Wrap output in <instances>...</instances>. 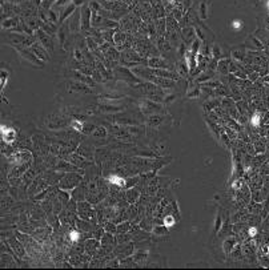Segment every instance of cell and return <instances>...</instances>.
<instances>
[{
	"instance_id": "obj_1",
	"label": "cell",
	"mask_w": 269,
	"mask_h": 270,
	"mask_svg": "<svg viewBox=\"0 0 269 270\" xmlns=\"http://www.w3.org/2000/svg\"><path fill=\"white\" fill-rule=\"evenodd\" d=\"M0 133H2V139L5 141V143H14L16 139V130L11 127H5L4 124H2L0 127Z\"/></svg>"
},
{
	"instance_id": "obj_2",
	"label": "cell",
	"mask_w": 269,
	"mask_h": 270,
	"mask_svg": "<svg viewBox=\"0 0 269 270\" xmlns=\"http://www.w3.org/2000/svg\"><path fill=\"white\" fill-rule=\"evenodd\" d=\"M15 48H16V51L20 53V56L23 57V59H27L28 60V63L35 64V65H39V64H40V59L36 56V55H32L30 51L23 49V48H19V47H15Z\"/></svg>"
},
{
	"instance_id": "obj_3",
	"label": "cell",
	"mask_w": 269,
	"mask_h": 270,
	"mask_svg": "<svg viewBox=\"0 0 269 270\" xmlns=\"http://www.w3.org/2000/svg\"><path fill=\"white\" fill-rule=\"evenodd\" d=\"M31 48H32V51H33V53L36 55V56L39 57L40 60H43V61H47V60H49V56H48L46 48H44L43 46H40L39 43H33Z\"/></svg>"
},
{
	"instance_id": "obj_4",
	"label": "cell",
	"mask_w": 269,
	"mask_h": 270,
	"mask_svg": "<svg viewBox=\"0 0 269 270\" xmlns=\"http://www.w3.org/2000/svg\"><path fill=\"white\" fill-rule=\"evenodd\" d=\"M107 180L111 182V184L117 185V186H125L127 185L125 180H124L123 177H120V176H117V174H109L107 177Z\"/></svg>"
},
{
	"instance_id": "obj_5",
	"label": "cell",
	"mask_w": 269,
	"mask_h": 270,
	"mask_svg": "<svg viewBox=\"0 0 269 270\" xmlns=\"http://www.w3.org/2000/svg\"><path fill=\"white\" fill-rule=\"evenodd\" d=\"M75 8H76V4L75 3H72V4H69L68 7L65 8V11H64V14H62V16H60V21H63L64 19H67L69 15L72 14L73 11H75Z\"/></svg>"
},
{
	"instance_id": "obj_6",
	"label": "cell",
	"mask_w": 269,
	"mask_h": 270,
	"mask_svg": "<svg viewBox=\"0 0 269 270\" xmlns=\"http://www.w3.org/2000/svg\"><path fill=\"white\" fill-rule=\"evenodd\" d=\"M175 224H176V220H175L173 216H171V214L164 218V226L165 228H172V226H175Z\"/></svg>"
},
{
	"instance_id": "obj_7",
	"label": "cell",
	"mask_w": 269,
	"mask_h": 270,
	"mask_svg": "<svg viewBox=\"0 0 269 270\" xmlns=\"http://www.w3.org/2000/svg\"><path fill=\"white\" fill-rule=\"evenodd\" d=\"M72 128L75 130H78V132H81L83 130V128H84V123L83 121H80V120H72Z\"/></svg>"
},
{
	"instance_id": "obj_8",
	"label": "cell",
	"mask_w": 269,
	"mask_h": 270,
	"mask_svg": "<svg viewBox=\"0 0 269 270\" xmlns=\"http://www.w3.org/2000/svg\"><path fill=\"white\" fill-rule=\"evenodd\" d=\"M260 123H261V116H260V113L256 112V113L252 116V118H251V124L253 125V127H258Z\"/></svg>"
},
{
	"instance_id": "obj_9",
	"label": "cell",
	"mask_w": 269,
	"mask_h": 270,
	"mask_svg": "<svg viewBox=\"0 0 269 270\" xmlns=\"http://www.w3.org/2000/svg\"><path fill=\"white\" fill-rule=\"evenodd\" d=\"M69 238H71V241H73V242H76V241L80 240V233L76 230H72L71 233H69Z\"/></svg>"
},
{
	"instance_id": "obj_10",
	"label": "cell",
	"mask_w": 269,
	"mask_h": 270,
	"mask_svg": "<svg viewBox=\"0 0 269 270\" xmlns=\"http://www.w3.org/2000/svg\"><path fill=\"white\" fill-rule=\"evenodd\" d=\"M230 27H232L233 30L239 31L240 28L242 27V23H241V20H239V19H237V20H233V21H232V24H230Z\"/></svg>"
},
{
	"instance_id": "obj_11",
	"label": "cell",
	"mask_w": 269,
	"mask_h": 270,
	"mask_svg": "<svg viewBox=\"0 0 269 270\" xmlns=\"http://www.w3.org/2000/svg\"><path fill=\"white\" fill-rule=\"evenodd\" d=\"M248 233H249V236L251 237H255L256 234H257V229H256V228H249V230H248Z\"/></svg>"
},
{
	"instance_id": "obj_12",
	"label": "cell",
	"mask_w": 269,
	"mask_h": 270,
	"mask_svg": "<svg viewBox=\"0 0 269 270\" xmlns=\"http://www.w3.org/2000/svg\"><path fill=\"white\" fill-rule=\"evenodd\" d=\"M67 0H57V2L55 3V5H62V4H65Z\"/></svg>"
},
{
	"instance_id": "obj_13",
	"label": "cell",
	"mask_w": 269,
	"mask_h": 270,
	"mask_svg": "<svg viewBox=\"0 0 269 270\" xmlns=\"http://www.w3.org/2000/svg\"><path fill=\"white\" fill-rule=\"evenodd\" d=\"M267 8L269 9V0H268V2H267Z\"/></svg>"
}]
</instances>
